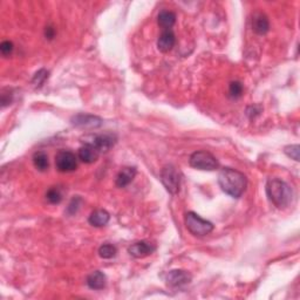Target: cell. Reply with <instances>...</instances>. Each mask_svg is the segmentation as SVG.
<instances>
[{"mask_svg": "<svg viewBox=\"0 0 300 300\" xmlns=\"http://www.w3.org/2000/svg\"><path fill=\"white\" fill-rule=\"evenodd\" d=\"M33 164L39 171H46L50 167V162H48V156L44 151H37L33 155Z\"/></svg>", "mask_w": 300, "mask_h": 300, "instance_id": "18", "label": "cell"}, {"mask_svg": "<svg viewBox=\"0 0 300 300\" xmlns=\"http://www.w3.org/2000/svg\"><path fill=\"white\" fill-rule=\"evenodd\" d=\"M106 276L101 271H94L87 277V285L92 290H102L106 288Z\"/></svg>", "mask_w": 300, "mask_h": 300, "instance_id": "16", "label": "cell"}, {"mask_svg": "<svg viewBox=\"0 0 300 300\" xmlns=\"http://www.w3.org/2000/svg\"><path fill=\"white\" fill-rule=\"evenodd\" d=\"M47 79H48V72L46 70H40L34 74L33 80H32V83L34 84V87L40 88Z\"/></svg>", "mask_w": 300, "mask_h": 300, "instance_id": "21", "label": "cell"}, {"mask_svg": "<svg viewBox=\"0 0 300 300\" xmlns=\"http://www.w3.org/2000/svg\"><path fill=\"white\" fill-rule=\"evenodd\" d=\"M184 223L189 232L194 234V236H207V234L213 232L214 230V224L211 222L203 220V218L198 216L197 214L192 213V211L185 214Z\"/></svg>", "mask_w": 300, "mask_h": 300, "instance_id": "3", "label": "cell"}, {"mask_svg": "<svg viewBox=\"0 0 300 300\" xmlns=\"http://www.w3.org/2000/svg\"><path fill=\"white\" fill-rule=\"evenodd\" d=\"M218 183L225 194L233 198H239L246 189V177L240 171L232 168H223L218 175Z\"/></svg>", "mask_w": 300, "mask_h": 300, "instance_id": "1", "label": "cell"}, {"mask_svg": "<svg viewBox=\"0 0 300 300\" xmlns=\"http://www.w3.org/2000/svg\"><path fill=\"white\" fill-rule=\"evenodd\" d=\"M266 195L270 202L278 209L288 208L293 198L291 187L279 178H270L267 181Z\"/></svg>", "mask_w": 300, "mask_h": 300, "instance_id": "2", "label": "cell"}, {"mask_svg": "<svg viewBox=\"0 0 300 300\" xmlns=\"http://www.w3.org/2000/svg\"><path fill=\"white\" fill-rule=\"evenodd\" d=\"M84 145L93 146L99 151H108L110 148H113L114 145L116 143V136L113 134H90V135L83 136L82 138Z\"/></svg>", "mask_w": 300, "mask_h": 300, "instance_id": "5", "label": "cell"}, {"mask_svg": "<svg viewBox=\"0 0 300 300\" xmlns=\"http://www.w3.org/2000/svg\"><path fill=\"white\" fill-rule=\"evenodd\" d=\"M110 220V215L107 213L106 210L103 209H97V210L93 211L90 214L89 218H88V222H89L90 225L95 227H102L104 225L108 224V222Z\"/></svg>", "mask_w": 300, "mask_h": 300, "instance_id": "14", "label": "cell"}, {"mask_svg": "<svg viewBox=\"0 0 300 300\" xmlns=\"http://www.w3.org/2000/svg\"><path fill=\"white\" fill-rule=\"evenodd\" d=\"M0 52H1V54L4 55V57H8V55L12 54L13 52V44L11 41L6 40L2 41L1 44H0Z\"/></svg>", "mask_w": 300, "mask_h": 300, "instance_id": "25", "label": "cell"}, {"mask_svg": "<svg viewBox=\"0 0 300 300\" xmlns=\"http://www.w3.org/2000/svg\"><path fill=\"white\" fill-rule=\"evenodd\" d=\"M155 250L156 246L154 244L147 242V240L136 242L128 247V252L134 258H146V257L154 253Z\"/></svg>", "mask_w": 300, "mask_h": 300, "instance_id": "9", "label": "cell"}, {"mask_svg": "<svg viewBox=\"0 0 300 300\" xmlns=\"http://www.w3.org/2000/svg\"><path fill=\"white\" fill-rule=\"evenodd\" d=\"M46 200L52 204H59L63 201V194L58 188H52L47 191Z\"/></svg>", "mask_w": 300, "mask_h": 300, "instance_id": "20", "label": "cell"}, {"mask_svg": "<svg viewBox=\"0 0 300 300\" xmlns=\"http://www.w3.org/2000/svg\"><path fill=\"white\" fill-rule=\"evenodd\" d=\"M117 250L113 244H103L99 249V256L103 259H110L116 256Z\"/></svg>", "mask_w": 300, "mask_h": 300, "instance_id": "19", "label": "cell"}, {"mask_svg": "<svg viewBox=\"0 0 300 300\" xmlns=\"http://www.w3.org/2000/svg\"><path fill=\"white\" fill-rule=\"evenodd\" d=\"M252 28L257 34H265L270 29V21L265 14L263 13H256L252 19Z\"/></svg>", "mask_w": 300, "mask_h": 300, "instance_id": "13", "label": "cell"}, {"mask_svg": "<svg viewBox=\"0 0 300 300\" xmlns=\"http://www.w3.org/2000/svg\"><path fill=\"white\" fill-rule=\"evenodd\" d=\"M192 277L184 270H171L167 275V284L171 288H181L191 282Z\"/></svg>", "mask_w": 300, "mask_h": 300, "instance_id": "10", "label": "cell"}, {"mask_svg": "<svg viewBox=\"0 0 300 300\" xmlns=\"http://www.w3.org/2000/svg\"><path fill=\"white\" fill-rule=\"evenodd\" d=\"M284 151H285V154L289 156V157H291L295 159V161L299 162V154H300V147L298 145H292V146H288L285 147V149H284Z\"/></svg>", "mask_w": 300, "mask_h": 300, "instance_id": "23", "label": "cell"}, {"mask_svg": "<svg viewBox=\"0 0 300 300\" xmlns=\"http://www.w3.org/2000/svg\"><path fill=\"white\" fill-rule=\"evenodd\" d=\"M81 202H82V200H81V198H80L79 196L74 197L73 200L71 201L70 205H68V208H67V214H68V215H74V214H76V213H77V210H79V209H80Z\"/></svg>", "mask_w": 300, "mask_h": 300, "instance_id": "24", "label": "cell"}, {"mask_svg": "<svg viewBox=\"0 0 300 300\" xmlns=\"http://www.w3.org/2000/svg\"><path fill=\"white\" fill-rule=\"evenodd\" d=\"M77 156H79V158L83 163H87V164H92V163L96 162L97 159H99L100 151L96 148H94L93 146L84 145L79 149Z\"/></svg>", "mask_w": 300, "mask_h": 300, "instance_id": "12", "label": "cell"}, {"mask_svg": "<svg viewBox=\"0 0 300 300\" xmlns=\"http://www.w3.org/2000/svg\"><path fill=\"white\" fill-rule=\"evenodd\" d=\"M157 22L164 29H170L176 22V14L171 11H162L157 17Z\"/></svg>", "mask_w": 300, "mask_h": 300, "instance_id": "17", "label": "cell"}, {"mask_svg": "<svg viewBox=\"0 0 300 300\" xmlns=\"http://www.w3.org/2000/svg\"><path fill=\"white\" fill-rule=\"evenodd\" d=\"M55 165L60 172L74 171L77 167L76 156L70 150H61L55 156Z\"/></svg>", "mask_w": 300, "mask_h": 300, "instance_id": "7", "label": "cell"}, {"mask_svg": "<svg viewBox=\"0 0 300 300\" xmlns=\"http://www.w3.org/2000/svg\"><path fill=\"white\" fill-rule=\"evenodd\" d=\"M243 90H244V87L242 82H239V81H232V82L230 83L229 93L231 97H233V99H237V97L242 96Z\"/></svg>", "mask_w": 300, "mask_h": 300, "instance_id": "22", "label": "cell"}, {"mask_svg": "<svg viewBox=\"0 0 300 300\" xmlns=\"http://www.w3.org/2000/svg\"><path fill=\"white\" fill-rule=\"evenodd\" d=\"M54 35H55V29L53 27H51V26L46 27V29H45V37L52 40V39L54 38Z\"/></svg>", "mask_w": 300, "mask_h": 300, "instance_id": "26", "label": "cell"}, {"mask_svg": "<svg viewBox=\"0 0 300 300\" xmlns=\"http://www.w3.org/2000/svg\"><path fill=\"white\" fill-rule=\"evenodd\" d=\"M189 164L192 168L198 169V170H207L213 171L216 170L218 168V161L213 154H210L209 151L205 150H201V151H195L194 154L189 158Z\"/></svg>", "mask_w": 300, "mask_h": 300, "instance_id": "4", "label": "cell"}, {"mask_svg": "<svg viewBox=\"0 0 300 300\" xmlns=\"http://www.w3.org/2000/svg\"><path fill=\"white\" fill-rule=\"evenodd\" d=\"M136 175V169L134 167H126L120 170L116 176V185L119 188H125L133 182Z\"/></svg>", "mask_w": 300, "mask_h": 300, "instance_id": "15", "label": "cell"}, {"mask_svg": "<svg viewBox=\"0 0 300 300\" xmlns=\"http://www.w3.org/2000/svg\"><path fill=\"white\" fill-rule=\"evenodd\" d=\"M176 44V37L171 29H164L157 40V48L162 53L171 51Z\"/></svg>", "mask_w": 300, "mask_h": 300, "instance_id": "11", "label": "cell"}, {"mask_svg": "<svg viewBox=\"0 0 300 300\" xmlns=\"http://www.w3.org/2000/svg\"><path fill=\"white\" fill-rule=\"evenodd\" d=\"M72 125L82 129H95L102 125V120L99 116L89 115V114H77L71 119Z\"/></svg>", "mask_w": 300, "mask_h": 300, "instance_id": "8", "label": "cell"}, {"mask_svg": "<svg viewBox=\"0 0 300 300\" xmlns=\"http://www.w3.org/2000/svg\"><path fill=\"white\" fill-rule=\"evenodd\" d=\"M161 181L164 188L171 195H176L179 191V184H181V178L179 174L172 165H165L161 171Z\"/></svg>", "mask_w": 300, "mask_h": 300, "instance_id": "6", "label": "cell"}]
</instances>
